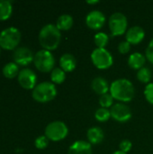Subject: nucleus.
Listing matches in <instances>:
<instances>
[{
  "label": "nucleus",
  "mask_w": 153,
  "mask_h": 154,
  "mask_svg": "<svg viewBox=\"0 0 153 154\" xmlns=\"http://www.w3.org/2000/svg\"><path fill=\"white\" fill-rule=\"evenodd\" d=\"M109 93L114 99L120 103H128L133 100L135 94L133 84L127 79H118L110 85Z\"/></svg>",
  "instance_id": "obj_1"
},
{
  "label": "nucleus",
  "mask_w": 153,
  "mask_h": 154,
  "mask_svg": "<svg viewBox=\"0 0 153 154\" xmlns=\"http://www.w3.org/2000/svg\"><path fill=\"white\" fill-rule=\"evenodd\" d=\"M61 40V32L55 24L44 25L39 32V42L44 50L53 51L58 48Z\"/></svg>",
  "instance_id": "obj_2"
},
{
  "label": "nucleus",
  "mask_w": 153,
  "mask_h": 154,
  "mask_svg": "<svg viewBox=\"0 0 153 154\" xmlns=\"http://www.w3.org/2000/svg\"><path fill=\"white\" fill-rule=\"evenodd\" d=\"M32 98L39 103H48L52 101L57 96V88L52 82H41L32 89Z\"/></svg>",
  "instance_id": "obj_3"
},
{
  "label": "nucleus",
  "mask_w": 153,
  "mask_h": 154,
  "mask_svg": "<svg viewBox=\"0 0 153 154\" xmlns=\"http://www.w3.org/2000/svg\"><path fill=\"white\" fill-rule=\"evenodd\" d=\"M20 41L21 32L16 27H7L0 32V47L5 50H15Z\"/></svg>",
  "instance_id": "obj_4"
},
{
  "label": "nucleus",
  "mask_w": 153,
  "mask_h": 154,
  "mask_svg": "<svg viewBox=\"0 0 153 154\" xmlns=\"http://www.w3.org/2000/svg\"><path fill=\"white\" fill-rule=\"evenodd\" d=\"M33 63L39 71L47 73L53 70L55 65V59L51 51L42 49L34 54Z\"/></svg>",
  "instance_id": "obj_5"
},
{
  "label": "nucleus",
  "mask_w": 153,
  "mask_h": 154,
  "mask_svg": "<svg viewBox=\"0 0 153 154\" xmlns=\"http://www.w3.org/2000/svg\"><path fill=\"white\" fill-rule=\"evenodd\" d=\"M69 128L62 121H53L45 128V136L52 142H60L68 136Z\"/></svg>",
  "instance_id": "obj_6"
},
{
  "label": "nucleus",
  "mask_w": 153,
  "mask_h": 154,
  "mask_svg": "<svg viewBox=\"0 0 153 154\" xmlns=\"http://www.w3.org/2000/svg\"><path fill=\"white\" fill-rule=\"evenodd\" d=\"M91 60L94 66L99 69H109L114 63L111 52L106 48H96L91 53Z\"/></svg>",
  "instance_id": "obj_7"
},
{
  "label": "nucleus",
  "mask_w": 153,
  "mask_h": 154,
  "mask_svg": "<svg viewBox=\"0 0 153 154\" xmlns=\"http://www.w3.org/2000/svg\"><path fill=\"white\" fill-rule=\"evenodd\" d=\"M109 29L112 36H119L123 35L127 32L128 27V20L127 17L120 12L114 13L109 17L108 21Z\"/></svg>",
  "instance_id": "obj_8"
},
{
  "label": "nucleus",
  "mask_w": 153,
  "mask_h": 154,
  "mask_svg": "<svg viewBox=\"0 0 153 154\" xmlns=\"http://www.w3.org/2000/svg\"><path fill=\"white\" fill-rule=\"evenodd\" d=\"M111 117L119 122L126 123L132 118V111L130 107L124 103H116L110 108Z\"/></svg>",
  "instance_id": "obj_9"
},
{
  "label": "nucleus",
  "mask_w": 153,
  "mask_h": 154,
  "mask_svg": "<svg viewBox=\"0 0 153 154\" xmlns=\"http://www.w3.org/2000/svg\"><path fill=\"white\" fill-rule=\"evenodd\" d=\"M18 83L24 89H33L36 87L37 76L31 69H23L18 74Z\"/></svg>",
  "instance_id": "obj_10"
},
{
  "label": "nucleus",
  "mask_w": 153,
  "mask_h": 154,
  "mask_svg": "<svg viewBox=\"0 0 153 154\" xmlns=\"http://www.w3.org/2000/svg\"><path fill=\"white\" fill-rule=\"evenodd\" d=\"M106 23L105 14L99 10H93L86 16V24L91 30H100Z\"/></svg>",
  "instance_id": "obj_11"
},
{
  "label": "nucleus",
  "mask_w": 153,
  "mask_h": 154,
  "mask_svg": "<svg viewBox=\"0 0 153 154\" xmlns=\"http://www.w3.org/2000/svg\"><path fill=\"white\" fill-rule=\"evenodd\" d=\"M13 58L14 63L19 66H27L33 61L34 55L32 51L27 47H18L14 50Z\"/></svg>",
  "instance_id": "obj_12"
},
{
  "label": "nucleus",
  "mask_w": 153,
  "mask_h": 154,
  "mask_svg": "<svg viewBox=\"0 0 153 154\" xmlns=\"http://www.w3.org/2000/svg\"><path fill=\"white\" fill-rule=\"evenodd\" d=\"M145 37V31L142 27L139 25H134L130 27L125 32L126 41L132 45H137L141 43Z\"/></svg>",
  "instance_id": "obj_13"
},
{
  "label": "nucleus",
  "mask_w": 153,
  "mask_h": 154,
  "mask_svg": "<svg viewBox=\"0 0 153 154\" xmlns=\"http://www.w3.org/2000/svg\"><path fill=\"white\" fill-rule=\"evenodd\" d=\"M68 154H92V145L87 141H76L69 146Z\"/></svg>",
  "instance_id": "obj_14"
},
{
  "label": "nucleus",
  "mask_w": 153,
  "mask_h": 154,
  "mask_svg": "<svg viewBox=\"0 0 153 154\" xmlns=\"http://www.w3.org/2000/svg\"><path fill=\"white\" fill-rule=\"evenodd\" d=\"M91 88L97 95L102 96V95H105V94L108 93V91L110 89V86H109V83L107 82V80L105 78L96 77L91 82Z\"/></svg>",
  "instance_id": "obj_15"
},
{
  "label": "nucleus",
  "mask_w": 153,
  "mask_h": 154,
  "mask_svg": "<svg viewBox=\"0 0 153 154\" xmlns=\"http://www.w3.org/2000/svg\"><path fill=\"white\" fill-rule=\"evenodd\" d=\"M87 142L91 145H96L102 143L105 137V134L103 130L98 126H93L89 128L87 132Z\"/></svg>",
  "instance_id": "obj_16"
},
{
  "label": "nucleus",
  "mask_w": 153,
  "mask_h": 154,
  "mask_svg": "<svg viewBox=\"0 0 153 154\" xmlns=\"http://www.w3.org/2000/svg\"><path fill=\"white\" fill-rule=\"evenodd\" d=\"M60 69L65 72H71L76 69L77 66L76 58L70 53H64L60 59Z\"/></svg>",
  "instance_id": "obj_17"
},
{
  "label": "nucleus",
  "mask_w": 153,
  "mask_h": 154,
  "mask_svg": "<svg viewBox=\"0 0 153 154\" xmlns=\"http://www.w3.org/2000/svg\"><path fill=\"white\" fill-rule=\"evenodd\" d=\"M146 57L141 52H133L128 58V65L131 69L139 70L144 67Z\"/></svg>",
  "instance_id": "obj_18"
},
{
  "label": "nucleus",
  "mask_w": 153,
  "mask_h": 154,
  "mask_svg": "<svg viewBox=\"0 0 153 154\" xmlns=\"http://www.w3.org/2000/svg\"><path fill=\"white\" fill-rule=\"evenodd\" d=\"M73 23H74L73 17L70 14H63L60 16H59L55 25L60 31H68L73 26Z\"/></svg>",
  "instance_id": "obj_19"
},
{
  "label": "nucleus",
  "mask_w": 153,
  "mask_h": 154,
  "mask_svg": "<svg viewBox=\"0 0 153 154\" xmlns=\"http://www.w3.org/2000/svg\"><path fill=\"white\" fill-rule=\"evenodd\" d=\"M13 13L12 3L8 0H0V21L9 19Z\"/></svg>",
  "instance_id": "obj_20"
},
{
  "label": "nucleus",
  "mask_w": 153,
  "mask_h": 154,
  "mask_svg": "<svg viewBox=\"0 0 153 154\" xmlns=\"http://www.w3.org/2000/svg\"><path fill=\"white\" fill-rule=\"evenodd\" d=\"M19 67L14 62H8L3 68V75L7 79H14L19 74Z\"/></svg>",
  "instance_id": "obj_21"
},
{
  "label": "nucleus",
  "mask_w": 153,
  "mask_h": 154,
  "mask_svg": "<svg viewBox=\"0 0 153 154\" xmlns=\"http://www.w3.org/2000/svg\"><path fill=\"white\" fill-rule=\"evenodd\" d=\"M51 82L55 84H62L66 79V72L60 68H54L50 72Z\"/></svg>",
  "instance_id": "obj_22"
},
{
  "label": "nucleus",
  "mask_w": 153,
  "mask_h": 154,
  "mask_svg": "<svg viewBox=\"0 0 153 154\" xmlns=\"http://www.w3.org/2000/svg\"><path fill=\"white\" fill-rule=\"evenodd\" d=\"M94 42L96 48H106L109 42V36L104 32H98L94 36Z\"/></svg>",
  "instance_id": "obj_23"
},
{
  "label": "nucleus",
  "mask_w": 153,
  "mask_h": 154,
  "mask_svg": "<svg viewBox=\"0 0 153 154\" xmlns=\"http://www.w3.org/2000/svg\"><path fill=\"white\" fill-rule=\"evenodd\" d=\"M136 77H137L139 81H141L142 83H148L149 84L151 79V77H152L151 70L147 67H143L138 70Z\"/></svg>",
  "instance_id": "obj_24"
},
{
  "label": "nucleus",
  "mask_w": 153,
  "mask_h": 154,
  "mask_svg": "<svg viewBox=\"0 0 153 154\" xmlns=\"http://www.w3.org/2000/svg\"><path fill=\"white\" fill-rule=\"evenodd\" d=\"M110 117H111V113H110V110L107 108L100 107L96 109V111L95 112V118L98 122H101V123L106 122L109 120Z\"/></svg>",
  "instance_id": "obj_25"
},
{
  "label": "nucleus",
  "mask_w": 153,
  "mask_h": 154,
  "mask_svg": "<svg viewBox=\"0 0 153 154\" xmlns=\"http://www.w3.org/2000/svg\"><path fill=\"white\" fill-rule=\"evenodd\" d=\"M114 97H112V95L110 93H107V94H105V95H102L100 96L99 97V105L101 107H104V108H111L113 106H114Z\"/></svg>",
  "instance_id": "obj_26"
},
{
  "label": "nucleus",
  "mask_w": 153,
  "mask_h": 154,
  "mask_svg": "<svg viewBox=\"0 0 153 154\" xmlns=\"http://www.w3.org/2000/svg\"><path fill=\"white\" fill-rule=\"evenodd\" d=\"M49 139L45 135H41L37 137L34 141V146L39 150H43L49 145Z\"/></svg>",
  "instance_id": "obj_27"
},
{
  "label": "nucleus",
  "mask_w": 153,
  "mask_h": 154,
  "mask_svg": "<svg viewBox=\"0 0 153 154\" xmlns=\"http://www.w3.org/2000/svg\"><path fill=\"white\" fill-rule=\"evenodd\" d=\"M144 97H145V99L148 101V103L153 105V82H150L145 87Z\"/></svg>",
  "instance_id": "obj_28"
},
{
  "label": "nucleus",
  "mask_w": 153,
  "mask_h": 154,
  "mask_svg": "<svg viewBox=\"0 0 153 154\" xmlns=\"http://www.w3.org/2000/svg\"><path fill=\"white\" fill-rule=\"evenodd\" d=\"M132 147H133V143L130 140H123L120 144H119V148H120V151L121 152H124L125 153H128L131 150H132Z\"/></svg>",
  "instance_id": "obj_29"
},
{
  "label": "nucleus",
  "mask_w": 153,
  "mask_h": 154,
  "mask_svg": "<svg viewBox=\"0 0 153 154\" xmlns=\"http://www.w3.org/2000/svg\"><path fill=\"white\" fill-rule=\"evenodd\" d=\"M118 51L122 54H126L130 51L131 50V44L127 42V41H123L119 43L118 47Z\"/></svg>",
  "instance_id": "obj_30"
},
{
  "label": "nucleus",
  "mask_w": 153,
  "mask_h": 154,
  "mask_svg": "<svg viewBox=\"0 0 153 154\" xmlns=\"http://www.w3.org/2000/svg\"><path fill=\"white\" fill-rule=\"evenodd\" d=\"M145 57L151 64H153V39L151 40V42H149L147 46V49L145 51Z\"/></svg>",
  "instance_id": "obj_31"
},
{
  "label": "nucleus",
  "mask_w": 153,
  "mask_h": 154,
  "mask_svg": "<svg viewBox=\"0 0 153 154\" xmlns=\"http://www.w3.org/2000/svg\"><path fill=\"white\" fill-rule=\"evenodd\" d=\"M99 3V1L98 0H88V1H87V4H88V5H96V4H98Z\"/></svg>",
  "instance_id": "obj_32"
},
{
  "label": "nucleus",
  "mask_w": 153,
  "mask_h": 154,
  "mask_svg": "<svg viewBox=\"0 0 153 154\" xmlns=\"http://www.w3.org/2000/svg\"><path fill=\"white\" fill-rule=\"evenodd\" d=\"M112 154H127L125 153V152H121L120 150H118V151H115V152H114Z\"/></svg>",
  "instance_id": "obj_33"
},
{
  "label": "nucleus",
  "mask_w": 153,
  "mask_h": 154,
  "mask_svg": "<svg viewBox=\"0 0 153 154\" xmlns=\"http://www.w3.org/2000/svg\"><path fill=\"white\" fill-rule=\"evenodd\" d=\"M0 54H1V47H0Z\"/></svg>",
  "instance_id": "obj_34"
}]
</instances>
